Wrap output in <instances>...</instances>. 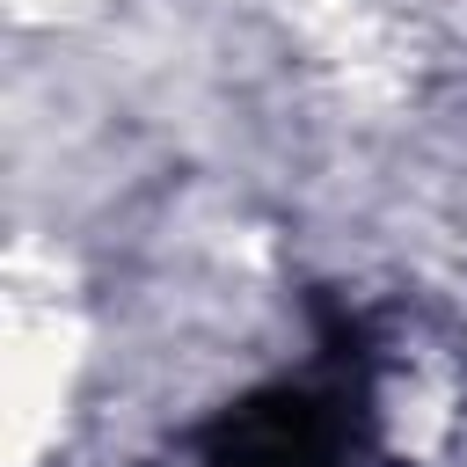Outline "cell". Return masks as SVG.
<instances>
[{
  "mask_svg": "<svg viewBox=\"0 0 467 467\" xmlns=\"http://www.w3.org/2000/svg\"><path fill=\"white\" fill-rule=\"evenodd\" d=\"M372 401L328 365L321 379H270L226 401L197 438L190 467H372Z\"/></svg>",
  "mask_w": 467,
  "mask_h": 467,
  "instance_id": "obj_1",
  "label": "cell"
}]
</instances>
